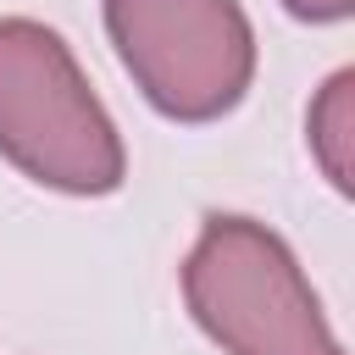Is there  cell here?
Listing matches in <instances>:
<instances>
[{
  "instance_id": "6da1fadb",
  "label": "cell",
  "mask_w": 355,
  "mask_h": 355,
  "mask_svg": "<svg viewBox=\"0 0 355 355\" xmlns=\"http://www.w3.org/2000/svg\"><path fill=\"white\" fill-rule=\"evenodd\" d=\"M0 155L28 183L78 200L116 194L128 178L122 133L72 44L33 17H0Z\"/></svg>"
},
{
  "instance_id": "7a4b0ae2",
  "label": "cell",
  "mask_w": 355,
  "mask_h": 355,
  "mask_svg": "<svg viewBox=\"0 0 355 355\" xmlns=\"http://www.w3.org/2000/svg\"><path fill=\"white\" fill-rule=\"evenodd\" d=\"M183 305L222 355H344L305 266L255 216H205L183 255Z\"/></svg>"
},
{
  "instance_id": "3957f363",
  "label": "cell",
  "mask_w": 355,
  "mask_h": 355,
  "mask_svg": "<svg viewBox=\"0 0 355 355\" xmlns=\"http://www.w3.org/2000/svg\"><path fill=\"white\" fill-rule=\"evenodd\" d=\"M105 33L133 89L172 122H216L255 83L239 0H105Z\"/></svg>"
},
{
  "instance_id": "277c9868",
  "label": "cell",
  "mask_w": 355,
  "mask_h": 355,
  "mask_svg": "<svg viewBox=\"0 0 355 355\" xmlns=\"http://www.w3.org/2000/svg\"><path fill=\"white\" fill-rule=\"evenodd\" d=\"M305 139H311L322 178L338 194H355V72L349 67H338L316 89L311 116H305Z\"/></svg>"
},
{
  "instance_id": "5b68a950",
  "label": "cell",
  "mask_w": 355,
  "mask_h": 355,
  "mask_svg": "<svg viewBox=\"0 0 355 355\" xmlns=\"http://www.w3.org/2000/svg\"><path fill=\"white\" fill-rule=\"evenodd\" d=\"M277 6L300 22H344L355 11V0H277Z\"/></svg>"
}]
</instances>
